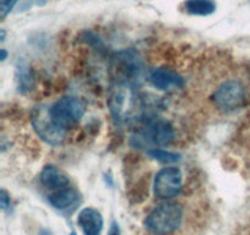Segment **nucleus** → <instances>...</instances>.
Returning <instances> with one entry per match:
<instances>
[{
    "label": "nucleus",
    "mask_w": 250,
    "mask_h": 235,
    "mask_svg": "<svg viewBox=\"0 0 250 235\" xmlns=\"http://www.w3.org/2000/svg\"><path fill=\"white\" fill-rule=\"evenodd\" d=\"M183 220V210L181 205L165 201L151 210L146 218V230L153 235H171L180 229Z\"/></svg>",
    "instance_id": "obj_1"
},
{
    "label": "nucleus",
    "mask_w": 250,
    "mask_h": 235,
    "mask_svg": "<svg viewBox=\"0 0 250 235\" xmlns=\"http://www.w3.org/2000/svg\"><path fill=\"white\" fill-rule=\"evenodd\" d=\"M49 112L54 122L66 131L81 121L84 115L85 107L80 98L63 97L54 103L49 108Z\"/></svg>",
    "instance_id": "obj_2"
},
{
    "label": "nucleus",
    "mask_w": 250,
    "mask_h": 235,
    "mask_svg": "<svg viewBox=\"0 0 250 235\" xmlns=\"http://www.w3.org/2000/svg\"><path fill=\"white\" fill-rule=\"evenodd\" d=\"M31 121L34 131L46 143L51 144V146H59L62 143L66 131L54 122L48 107L38 105L34 108L32 112Z\"/></svg>",
    "instance_id": "obj_3"
},
{
    "label": "nucleus",
    "mask_w": 250,
    "mask_h": 235,
    "mask_svg": "<svg viewBox=\"0 0 250 235\" xmlns=\"http://www.w3.org/2000/svg\"><path fill=\"white\" fill-rule=\"evenodd\" d=\"M173 129L171 124L165 120H153L144 125L132 140L136 141V146H167L173 140Z\"/></svg>",
    "instance_id": "obj_4"
},
{
    "label": "nucleus",
    "mask_w": 250,
    "mask_h": 235,
    "mask_svg": "<svg viewBox=\"0 0 250 235\" xmlns=\"http://www.w3.org/2000/svg\"><path fill=\"white\" fill-rule=\"evenodd\" d=\"M182 173L176 166L161 169L154 180V193L165 201L176 197L182 191Z\"/></svg>",
    "instance_id": "obj_5"
},
{
    "label": "nucleus",
    "mask_w": 250,
    "mask_h": 235,
    "mask_svg": "<svg viewBox=\"0 0 250 235\" xmlns=\"http://www.w3.org/2000/svg\"><path fill=\"white\" fill-rule=\"evenodd\" d=\"M246 91L243 85L236 80H229L222 83L214 94V102L217 108L226 112L238 109L244 104Z\"/></svg>",
    "instance_id": "obj_6"
},
{
    "label": "nucleus",
    "mask_w": 250,
    "mask_h": 235,
    "mask_svg": "<svg viewBox=\"0 0 250 235\" xmlns=\"http://www.w3.org/2000/svg\"><path fill=\"white\" fill-rule=\"evenodd\" d=\"M112 71L121 82L136 80L142 71V61L138 54L132 49L120 51L114 60Z\"/></svg>",
    "instance_id": "obj_7"
},
{
    "label": "nucleus",
    "mask_w": 250,
    "mask_h": 235,
    "mask_svg": "<svg viewBox=\"0 0 250 235\" xmlns=\"http://www.w3.org/2000/svg\"><path fill=\"white\" fill-rule=\"evenodd\" d=\"M149 78H150L151 83L161 91L176 90V88L183 87L185 85V80L182 76L168 68L155 69L151 71Z\"/></svg>",
    "instance_id": "obj_8"
},
{
    "label": "nucleus",
    "mask_w": 250,
    "mask_h": 235,
    "mask_svg": "<svg viewBox=\"0 0 250 235\" xmlns=\"http://www.w3.org/2000/svg\"><path fill=\"white\" fill-rule=\"evenodd\" d=\"M77 224L83 235H102L104 219L99 211L93 207H87L78 213Z\"/></svg>",
    "instance_id": "obj_9"
},
{
    "label": "nucleus",
    "mask_w": 250,
    "mask_h": 235,
    "mask_svg": "<svg viewBox=\"0 0 250 235\" xmlns=\"http://www.w3.org/2000/svg\"><path fill=\"white\" fill-rule=\"evenodd\" d=\"M48 201L55 210L67 212V211H73L77 207L81 201V195L78 190L67 186L61 190L54 191L51 195H49Z\"/></svg>",
    "instance_id": "obj_10"
},
{
    "label": "nucleus",
    "mask_w": 250,
    "mask_h": 235,
    "mask_svg": "<svg viewBox=\"0 0 250 235\" xmlns=\"http://www.w3.org/2000/svg\"><path fill=\"white\" fill-rule=\"evenodd\" d=\"M39 179H41L42 185L54 191L67 188L68 184H70L68 176L60 168L51 165V164L44 166L43 170L41 171Z\"/></svg>",
    "instance_id": "obj_11"
},
{
    "label": "nucleus",
    "mask_w": 250,
    "mask_h": 235,
    "mask_svg": "<svg viewBox=\"0 0 250 235\" xmlns=\"http://www.w3.org/2000/svg\"><path fill=\"white\" fill-rule=\"evenodd\" d=\"M185 10L194 16H209L216 11V2L214 0H186Z\"/></svg>",
    "instance_id": "obj_12"
},
{
    "label": "nucleus",
    "mask_w": 250,
    "mask_h": 235,
    "mask_svg": "<svg viewBox=\"0 0 250 235\" xmlns=\"http://www.w3.org/2000/svg\"><path fill=\"white\" fill-rule=\"evenodd\" d=\"M148 154L155 161L160 162L164 164L176 163L181 159V156L177 153H172V152L165 151L163 148H150L148 149Z\"/></svg>",
    "instance_id": "obj_13"
},
{
    "label": "nucleus",
    "mask_w": 250,
    "mask_h": 235,
    "mask_svg": "<svg viewBox=\"0 0 250 235\" xmlns=\"http://www.w3.org/2000/svg\"><path fill=\"white\" fill-rule=\"evenodd\" d=\"M17 81H19V90L21 92L31 90L33 80H32L31 70L26 64H20L17 68Z\"/></svg>",
    "instance_id": "obj_14"
},
{
    "label": "nucleus",
    "mask_w": 250,
    "mask_h": 235,
    "mask_svg": "<svg viewBox=\"0 0 250 235\" xmlns=\"http://www.w3.org/2000/svg\"><path fill=\"white\" fill-rule=\"evenodd\" d=\"M17 1L19 0H0V16H1V19H4L6 15H9L14 10Z\"/></svg>",
    "instance_id": "obj_15"
},
{
    "label": "nucleus",
    "mask_w": 250,
    "mask_h": 235,
    "mask_svg": "<svg viewBox=\"0 0 250 235\" xmlns=\"http://www.w3.org/2000/svg\"><path fill=\"white\" fill-rule=\"evenodd\" d=\"M0 205H1V210H6L10 206V197L5 190H1L0 192Z\"/></svg>",
    "instance_id": "obj_16"
},
{
    "label": "nucleus",
    "mask_w": 250,
    "mask_h": 235,
    "mask_svg": "<svg viewBox=\"0 0 250 235\" xmlns=\"http://www.w3.org/2000/svg\"><path fill=\"white\" fill-rule=\"evenodd\" d=\"M107 235H121V232H120V227H119V223L116 220H112L111 225H110V229Z\"/></svg>",
    "instance_id": "obj_17"
},
{
    "label": "nucleus",
    "mask_w": 250,
    "mask_h": 235,
    "mask_svg": "<svg viewBox=\"0 0 250 235\" xmlns=\"http://www.w3.org/2000/svg\"><path fill=\"white\" fill-rule=\"evenodd\" d=\"M0 53H1V56H0V59H1V61H4L5 59H6V56H7V51L5 50V49H1V50H0Z\"/></svg>",
    "instance_id": "obj_18"
},
{
    "label": "nucleus",
    "mask_w": 250,
    "mask_h": 235,
    "mask_svg": "<svg viewBox=\"0 0 250 235\" xmlns=\"http://www.w3.org/2000/svg\"><path fill=\"white\" fill-rule=\"evenodd\" d=\"M0 33H1V36H0V41L4 42L5 41V34H6V32H5V29H1V31H0Z\"/></svg>",
    "instance_id": "obj_19"
},
{
    "label": "nucleus",
    "mask_w": 250,
    "mask_h": 235,
    "mask_svg": "<svg viewBox=\"0 0 250 235\" xmlns=\"http://www.w3.org/2000/svg\"><path fill=\"white\" fill-rule=\"evenodd\" d=\"M42 235H50V233H49L48 230H44V232L42 233Z\"/></svg>",
    "instance_id": "obj_20"
}]
</instances>
